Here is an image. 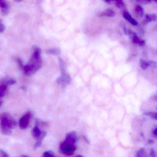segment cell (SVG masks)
Masks as SVG:
<instances>
[{
	"label": "cell",
	"mask_w": 157,
	"mask_h": 157,
	"mask_svg": "<svg viewBox=\"0 0 157 157\" xmlns=\"http://www.w3.org/2000/svg\"><path fill=\"white\" fill-rule=\"evenodd\" d=\"M0 156L3 157H8L9 155L4 151L0 149Z\"/></svg>",
	"instance_id": "23"
},
{
	"label": "cell",
	"mask_w": 157,
	"mask_h": 157,
	"mask_svg": "<svg viewBox=\"0 0 157 157\" xmlns=\"http://www.w3.org/2000/svg\"><path fill=\"white\" fill-rule=\"evenodd\" d=\"M16 122L14 118L9 114H3L1 117V131L2 134L10 136L11 134V129L14 128Z\"/></svg>",
	"instance_id": "2"
},
{
	"label": "cell",
	"mask_w": 157,
	"mask_h": 157,
	"mask_svg": "<svg viewBox=\"0 0 157 157\" xmlns=\"http://www.w3.org/2000/svg\"><path fill=\"white\" fill-rule=\"evenodd\" d=\"M132 41L134 44H138L141 47L144 46L145 45V42L144 40H141L139 38L138 36H137L136 34L132 36Z\"/></svg>",
	"instance_id": "10"
},
{
	"label": "cell",
	"mask_w": 157,
	"mask_h": 157,
	"mask_svg": "<svg viewBox=\"0 0 157 157\" xmlns=\"http://www.w3.org/2000/svg\"><path fill=\"white\" fill-rule=\"evenodd\" d=\"M55 153L51 151H46L44 153L43 157H55Z\"/></svg>",
	"instance_id": "20"
},
{
	"label": "cell",
	"mask_w": 157,
	"mask_h": 157,
	"mask_svg": "<svg viewBox=\"0 0 157 157\" xmlns=\"http://www.w3.org/2000/svg\"><path fill=\"white\" fill-rule=\"evenodd\" d=\"M116 13L113 11L111 10H105L100 14L101 16H105L109 17H113L115 16Z\"/></svg>",
	"instance_id": "12"
},
{
	"label": "cell",
	"mask_w": 157,
	"mask_h": 157,
	"mask_svg": "<svg viewBox=\"0 0 157 157\" xmlns=\"http://www.w3.org/2000/svg\"><path fill=\"white\" fill-rule=\"evenodd\" d=\"M150 156L152 157H155L156 156V153L153 149H151L150 150Z\"/></svg>",
	"instance_id": "25"
},
{
	"label": "cell",
	"mask_w": 157,
	"mask_h": 157,
	"mask_svg": "<svg viewBox=\"0 0 157 157\" xmlns=\"http://www.w3.org/2000/svg\"><path fill=\"white\" fill-rule=\"evenodd\" d=\"M157 20V16L156 14H147L145 16V21L146 22L149 23L151 22L155 21Z\"/></svg>",
	"instance_id": "13"
},
{
	"label": "cell",
	"mask_w": 157,
	"mask_h": 157,
	"mask_svg": "<svg viewBox=\"0 0 157 157\" xmlns=\"http://www.w3.org/2000/svg\"><path fill=\"white\" fill-rule=\"evenodd\" d=\"M140 67L142 70H146L149 67H150L149 61H147L143 59L140 60Z\"/></svg>",
	"instance_id": "16"
},
{
	"label": "cell",
	"mask_w": 157,
	"mask_h": 157,
	"mask_svg": "<svg viewBox=\"0 0 157 157\" xmlns=\"http://www.w3.org/2000/svg\"><path fill=\"white\" fill-rule=\"evenodd\" d=\"M71 78L68 73L67 72L61 73V76L59 77L57 79V82L59 84L65 85V84H70L71 82Z\"/></svg>",
	"instance_id": "5"
},
{
	"label": "cell",
	"mask_w": 157,
	"mask_h": 157,
	"mask_svg": "<svg viewBox=\"0 0 157 157\" xmlns=\"http://www.w3.org/2000/svg\"><path fill=\"white\" fill-rule=\"evenodd\" d=\"M153 135H154V136L155 137H157V128H155V129H154V130H153Z\"/></svg>",
	"instance_id": "27"
},
{
	"label": "cell",
	"mask_w": 157,
	"mask_h": 157,
	"mask_svg": "<svg viewBox=\"0 0 157 157\" xmlns=\"http://www.w3.org/2000/svg\"><path fill=\"white\" fill-rule=\"evenodd\" d=\"M41 49L35 48L29 62L24 67L25 74L29 76L35 73L42 67Z\"/></svg>",
	"instance_id": "1"
},
{
	"label": "cell",
	"mask_w": 157,
	"mask_h": 157,
	"mask_svg": "<svg viewBox=\"0 0 157 157\" xmlns=\"http://www.w3.org/2000/svg\"><path fill=\"white\" fill-rule=\"evenodd\" d=\"M5 82L8 85H12L16 83V81L13 79H9L5 81Z\"/></svg>",
	"instance_id": "22"
},
{
	"label": "cell",
	"mask_w": 157,
	"mask_h": 157,
	"mask_svg": "<svg viewBox=\"0 0 157 157\" xmlns=\"http://www.w3.org/2000/svg\"><path fill=\"white\" fill-rule=\"evenodd\" d=\"M30 117H31V114L30 113H27L20 119L19 121V126L20 128L21 129H25L27 127L30 122Z\"/></svg>",
	"instance_id": "6"
},
{
	"label": "cell",
	"mask_w": 157,
	"mask_h": 157,
	"mask_svg": "<svg viewBox=\"0 0 157 157\" xmlns=\"http://www.w3.org/2000/svg\"><path fill=\"white\" fill-rule=\"evenodd\" d=\"M149 143H153L154 142V141H153L152 140H149L148 141Z\"/></svg>",
	"instance_id": "30"
},
{
	"label": "cell",
	"mask_w": 157,
	"mask_h": 157,
	"mask_svg": "<svg viewBox=\"0 0 157 157\" xmlns=\"http://www.w3.org/2000/svg\"><path fill=\"white\" fill-rule=\"evenodd\" d=\"M107 3H110L112 0H104Z\"/></svg>",
	"instance_id": "28"
},
{
	"label": "cell",
	"mask_w": 157,
	"mask_h": 157,
	"mask_svg": "<svg viewBox=\"0 0 157 157\" xmlns=\"http://www.w3.org/2000/svg\"><path fill=\"white\" fill-rule=\"evenodd\" d=\"M138 3L142 4H147L150 3L153 0H135Z\"/></svg>",
	"instance_id": "19"
},
{
	"label": "cell",
	"mask_w": 157,
	"mask_h": 157,
	"mask_svg": "<svg viewBox=\"0 0 157 157\" xmlns=\"http://www.w3.org/2000/svg\"><path fill=\"white\" fill-rule=\"evenodd\" d=\"M145 153V148H141L137 152V157H144L145 156V155H144Z\"/></svg>",
	"instance_id": "18"
},
{
	"label": "cell",
	"mask_w": 157,
	"mask_h": 157,
	"mask_svg": "<svg viewBox=\"0 0 157 157\" xmlns=\"http://www.w3.org/2000/svg\"><path fill=\"white\" fill-rule=\"evenodd\" d=\"M77 157H83L82 155H78V156H77Z\"/></svg>",
	"instance_id": "31"
},
{
	"label": "cell",
	"mask_w": 157,
	"mask_h": 157,
	"mask_svg": "<svg viewBox=\"0 0 157 157\" xmlns=\"http://www.w3.org/2000/svg\"><path fill=\"white\" fill-rule=\"evenodd\" d=\"M153 1H154L155 2H157V0H153Z\"/></svg>",
	"instance_id": "33"
},
{
	"label": "cell",
	"mask_w": 157,
	"mask_h": 157,
	"mask_svg": "<svg viewBox=\"0 0 157 157\" xmlns=\"http://www.w3.org/2000/svg\"><path fill=\"white\" fill-rule=\"evenodd\" d=\"M47 53L54 56H58L61 53L60 49L58 48H51L46 51Z\"/></svg>",
	"instance_id": "14"
},
{
	"label": "cell",
	"mask_w": 157,
	"mask_h": 157,
	"mask_svg": "<svg viewBox=\"0 0 157 157\" xmlns=\"http://www.w3.org/2000/svg\"><path fill=\"white\" fill-rule=\"evenodd\" d=\"M5 26L3 25V24L1 22H0V33L4 32L5 31Z\"/></svg>",
	"instance_id": "24"
},
{
	"label": "cell",
	"mask_w": 157,
	"mask_h": 157,
	"mask_svg": "<svg viewBox=\"0 0 157 157\" xmlns=\"http://www.w3.org/2000/svg\"><path fill=\"white\" fill-rule=\"evenodd\" d=\"M65 140L72 144H75L78 141V138L77 136L76 132L74 131H71L66 135Z\"/></svg>",
	"instance_id": "7"
},
{
	"label": "cell",
	"mask_w": 157,
	"mask_h": 157,
	"mask_svg": "<svg viewBox=\"0 0 157 157\" xmlns=\"http://www.w3.org/2000/svg\"><path fill=\"white\" fill-rule=\"evenodd\" d=\"M135 11L140 17H142L144 14V10L140 5H137L135 7Z\"/></svg>",
	"instance_id": "15"
},
{
	"label": "cell",
	"mask_w": 157,
	"mask_h": 157,
	"mask_svg": "<svg viewBox=\"0 0 157 157\" xmlns=\"http://www.w3.org/2000/svg\"><path fill=\"white\" fill-rule=\"evenodd\" d=\"M123 16L132 25L136 26L138 25V22L134 18H132L129 13L126 11H124L123 13Z\"/></svg>",
	"instance_id": "8"
},
{
	"label": "cell",
	"mask_w": 157,
	"mask_h": 157,
	"mask_svg": "<svg viewBox=\"0 0 157 157\" xmlns=\"http://www.w3.org/2000/svg\"><path fill=\"white\" fill-rule=\"evenodd\" d=\"M116 2V6L118 8H121L124 6V3L123 2V0H115Z\"/></svg>",
	"instance_id": "21"
},
{
	"label": "cell",
	"mask_w": 157,
	"mask_h": 157,
	"mask_svg": "<svg viewBox=\"0 0 157 157\" xmlns=\"http://www.w3.org/2000/svg\"><path fill=\"white\" fill-rule=\"evenodd\" d=\"M76 147L75 144H72L65 140L60 143L59 146V151L62 154L71 156L76 151Z\"/></svg>",
	"instance_id": "3"
},
{
	"label": "cell",
	"mask_w": 157,
	"mask_h": 157,
	"mask_svg": "<svg viewBox=\"0 0 157 157\" xmlns=\"http://www.w3.org/2000/svg\"><path fill=\"white\" fill-rule=\"evenodd\" d=\"M143 114L145 115L148 116L153 118V119L157 120V113L156 112H147V113H144Z\"/></svg>",
	"instance_id": "17"
},
{
	"label": "cell",
	"mask_w": 157,
	"mask_h": 157,
	"mask_svg": "<svg viewBox=\"0 0 157 157\" xmlns=\"http://www.w3.org/2000/svg\"><path fill=\"white\" fill-rule=\"evenodd\" d=\"M7 85L5 81L0 83V98L5 95L7 90Z\"/></svg>",
	"instance_id": "11"
},
{
	"label": "cell",
	"mask_w": 157,
	"mask_h": 157,
	"mask_svg": "<svg viewBox=\"0 0 157 157\" xmlns=\"http://www.w3.org/2000/svg\"><path fill=\"white\" fill-rule=\"evenodd\" d=\"M32 134L35 138L37 140V141H42L44 138L47 135V132L46 131H42L39 128V124L38 122L36 121L35 126L33 128L32 130Z\"/></svg>",
	"instance_id": "4"
},
{
	"label": "cell",
	"mask_w": 157,
	"mask_h": 157,
	"mask_svg": "<svg viewBox=\"0 0 157 157\" xmlns=\"http://www.w3.org/2000/svg\"><path fill=\"white\" fill-rule=\"evenodd\" d=\"M2 104V101H0V106Z\"/></svg>",
	"instance_id": "32"
},
{
	"label": "cell",
	"mask_w": 157,
	"mask_h": 157,
	"mask_svg": "<svg viewBox=\"0 0 157 157\" xmlns=\"http://www.w3.org/2000/svg\"><path fill=\"white\" fill-rule=\"evenodd\" d=\"M14 1L16 2H21L23 1V0H13Z\"/></svg>",
	"instance_id": "29"
},
{
	"label": "cell",
	"mask_w": 157,
	"mask_h": 157,
	"mask_svg": "<svg viewBox=\"0 0 157 157\" xmlns=\"http://www.w3.org/2000/svg\"><path fill=\"white\" fill-rule=\"evenodd\" d=\"M0 7L1 8L2 14L7 15L9 11V8L6 0H0Z\"/></svg>",
	"instance_id": "9"
},
{
	"label": "cell",
	"mask_w": 157,
	"mask_h": 157,
	"mask_svg": "<svg viewBox=\"0 0 157 157\" xmlns=\"http://www.w3.org/2000/svg\"><path fill=\"white\" fill-rule=\"evenodd\" d=\"M17 61H18V63H19V65H20V67H21V68H24V66L23 64L22 61L20 59L18 58V59H17Z\"/></svg>",
	"instance_id": "26"
}]
</instances>
